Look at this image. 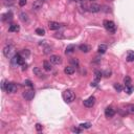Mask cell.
Segmentation results:
<instances>
[{"label": "cell", "instance_id": "6da1fadb", "mask_svg": "<svg viewBox=\"0 0 134 134\" xmlns=\"http://www.w3.org/2000/svg\"><path fill=\"white\" fill-rule=\"evenodd\" d=\"M62 97H63V99H64V100L66 103H71V102H73V100H74L75 94H74V92L72 91V90L67 89V90H65V91L63 92Z\"/></svg>", "mask_w": 134, "mask_h": 134}, {"label": "cell", "instance_id": "7a4b0ae2", "mask_svg": "<svg viewBox=\"0 0 134 134\" xmlns=\"http://www.w3.org/2000/svg\"><path fill=\"white\" fill-rule=\"evenodd\" d=\"M104 27L106 28V31L109 32V33H111V34H114L116 31V25H115V23H114L113 21H110V20H105L104 21Z\"/></svg>", "mask_w": 134, "mask_h": 134}, {"label": "cell", "instance_id": "3957f363", "mask_svg": "<svg viewBox=\"0 0 134 134\" xmlns=\"http://www.w3.org/2000/svg\"><path fill=\"white\" fill-rule=\"evenodd\" d=\"M12 63L15 65H23L24 64V58L20 55V54H16L13 57L12 59Z\"/></svg>", "mask_w": 134, "mask_h": 134}, {"label": "cell", "instance_id": "277c9868", "mask_svg": "<svg viewBox=\"0 0 134 134\" xmlns=\"http://www.w3.org/2000/svg\"><path fill=\"white\" fill-rule=\"evenodd\" d=\"M18 87L17 85H15L14 83H6V87H5V91L9 92V93H15L17 92Z\"/></svg>", "mask_w": 134, "mask_h": 134}, {"label": "cell", "instance_id": "5b68a950", "mask_svg": "<svg viewBox=\"0 0 134 134\" xmlns=\"http://www.w3.org/2000/svg\"><path fill=\"white\" fill-rule=\"evenodd\" d=\"M35 97V91L33 89H28V90H25L23 92V98H24L26 100H32Z\"/></svg>", "mask_w": 134, "mask_h": 134}, {"label": "cell", "instance_id": "8992f818", "mask_svg": "<svg viewBox=\"0 0 134 134\" xmlns=\"http://www.w3.org/2000/svg\"><path fill=\"white\" fill-rule=\"evenodd\" d=\"M114 114H115V109H114L113 107H107L106 109H105V116L108 117V118H111L114 116Z\"/></svg>", "mask_w": 134, "mask_h": 134}, {"label": "cell", "instance_id": "52a82bcc", "mask_svg": "<svg viewBox=\"0 0 134 134\" xmlns=\"http://www.w3.org/2000/svg\"><path fill=\"white\" fill-rule=\"evenodd\" d=\"M94 104H95V98H94V97H90V98H88L87 100H84V106L87 107V108L93 107Z\"/></svg>", "mask_w": 134, "mask_h": 134}, {"label": "cell", "instance_id": "ba28073f", "mask_svg": "<svg viewBox=\"0 0 134 134\" xmlns=\"http://www.w3.org/2000/svg\"><path fill=\"white\" fill-rule=\"evenodd\" d=\"M88 11L91 12V13H99L100 11V5L98 4V3H92V4H90L89 5Z\"/></svg>", "mask_w": 134, "mask_h": 134}, {"label": "cell", "instance_id": "9c48e42d", "mask_svg": "<svg viewBox=\"0 0 134 134\" xmlns=\"http://www.w3.org/2000/svg\"><path fill=\"white\" fill-rule=\"evenodd\" d=\"M50 62H51V64H55V65H59L62 63V58L60 56H50Z\"/></svg>", "mask_w": 134, "mask_h": 134}, {"label": "cell", "instance_id": "30bf717a", "mask_svg": "<svg viewBox=\"0 0 134 134\" xmlns=\"http://www.w3.org/2000/svg\"><path fill=\"white\" fill-rule=\"evenodd\" d=\"M42 5H43V0H37L33 4V11L38 12L40 8H42Z\"/></svg>", "mask_w": 134, "mask_h": 134}, {"label": "cell", "instance_id": "8fae6325", "mask_svg": "<svg viewBox=\"0 0 134 134\" xmlns=\"http://www.w3.org/2000/svg\"><path fill=\"white\" fill-rule=\"evenodd\" d=\"M61 26H62V25L60 24V23L55 22V21H50V22L48 23V27H49L50 31H57V30H59Z\"/></svg>", "mask_w": 134, "mask_h": 134}, {"label": "cell", "instance_id": "7c38bea8", "mask_svg": "<svg viewBox=\"0 0 134 134\" xmlns=\"http://www.w3.org/2000/svg\"><path fill=\"white\" fill-rule=\"evenodd\" d=\"M12 51H13V46H12V45H6V46L3 48V55H4V57L8 58V57L11 56Z\"/></svg>", "mask_w": 134, "mask_h": 134}, {"label": "cell", "instance_id": "4fadbf2b", "mask_svg": "<svg viewBox=\"0 0 134 134\" xmlns=\"http://www.w3.org/2000/svg\"><path fill=\"white\" fill-rule=\"evenodd\" d=\"M1 19H2V21H4V22L11 21L12 19H13V14H12L11 12H8V13H6V14H3Z\"/></svg>", "mask_w": 134, "mask_h": 134}, {"label": "cell", "instance_id": "5bb4252c", "mask_svg": "<svg viewBox=\"0 0 134 134\" xmlns=\"http://www.w3.org/2000/svg\"><path fill=\"white\" fill-rule=\"evenodd\" d=\"M79 48H80L81 51H83V52H89L90 50H91V47H90L89 45H87V44H81L79 46Z\"/></svg>", "mask_w": 134, "mask_h": 134}, {"label": "cell", "instance_id": "9a60e30c", "mask_svg": "<svg viewBox=\"0 0 134 134\" xmlns=\"http://www.w3.org/2000/svg\"><path fill=\"white\" fill-rule=\"evenodd\" d=\"M43 67L46 71H51L52 66H51V62L50 61H44L43 62Z\"/></svg>", "mask_w": 134, "mask_h": 134}, {"label": "cell", "instance_id": "2e32d148", "mask_svg": "<svg viewBox=\"0 0 134 134\" xmlns=\"http://www.w3.org/2000/svg\"><path fill=\"white\" fill-rule=\"evenodd\" d=\"M33 71H34V73H35L37 76H39V78H44V73L42 72V70L39 68V67H35Z\"/></svg>", "mask_w": 134, "mask_h": 134}, {"label": "cell", "instance_id": "e0dca14e", "mask_svg": "<svg viewBox=\"0 0 134 134\" xmlns=\"http://www.w3.org/2000/svg\"><path fill=\"white\" fill-rule=\"evenodd\" d=\"M75 50V46L73 44H70L66 47V49H65V54L66 55H69V54H72V52Z\"/></svg>", "mask_w": 134, "mask_h": 134}, {"label": "cell", "instance_id": "ac0fdd59", "mask_svg": "<svg viewBox=\"0 0 134 134\" xmlns=\"http://www.w3.org/2000/svg\"><path fill=\"white\" fill-rule=\"evenodd\" d=\"M20 31V27H19V25L17 24H12V25H9L8 27V32L9 33H17Z\"/></svg>", "mask_w": 134, "mask_h": 134}, {"label": "cell", "instance_id": "d6986e66", "mask_svg": "<svg viewBox=\"0 0 134 134\" xmlns=\"http://www.w3.org/2000/svg\"><path fill=\"white\" fill-rule=\"evenodd\" d=\"M74 68L72 66H67V67H65V69H64V72L66 73V74H68V75H70V74H73L74 73Z\"/></svg>", "mask_w": 134, "mask_h": 134}, {"label": "cell", "instance_id": "ffe728a7", "mask_svg": "<svg viewBox=\"0 0 134 134\" xmlns=\"http://www.w3.org/2000/svg\"><path fill=\"white\" fill-rule=\"evenodd\" d=\"M19 17H20V20L22 22H27L28 21V16H27V14L26 13H21L20 15H19Z\"/></svg>", "mask_w": 134, "mask_h": 134}, {"label": "cell", "instance_id": "44dd1931", "mask_svg": "<svg viewBox=\"0 0 134 134\" xmlns=\"http://www.w3.org/2000/svg\"><path fill=\"white\" fill-rule=\"evenodd\" d=\"M94 75H95V81H99L102 79V76H103V72L102 71H100V70H95L94 71Z\"/></svg>", "mask_w": 134, "mask_h": 134}, {"label": "cell", "instance_id": "7402d4cb", "mask_svg": "<svg viewBox=\"0 0 134 134\" xmlns=\"http://www.w3.org/2000/svg\"><path fill=\"white\" fill-rule=\"evenodd\" d=\"M126 110L128 111V113L133 114V113H134V105H133V104H129V105H127V106H126Z\"/></svg>", "mask_w": 134, "mask_h": 134}, {"label": "cell", "instance_id": "603a6c76", "mask_svg": "<svg viewBox=\"0 0 134 134\" xmlns=\"http://www.w3.org/2000/svg\"><path fill=\"white\" fill-rule=\"evenodd\" d=\"M107 50V45H105V44H100L99 46V52L100 54H105Z\"/></svg>", "mask_w": 134, "mask_h": 134}, {"label": "cell", "instance_id": "cb8c5ba5", "mask_svg": "<svg viewBox=\"0 0 134 134\" xmlns=\"http://www.w3.org/2000/svg\"><path fill=\"white\" fill-rule=\"evenodd\" d=\"M20 55H21V56H22L24 59H26V58H28V57H30L31 52H30V50H28V49H24V50H23V51L21 52Z\"/></svg>", "mask_w": 134, "mask_h": 134}, {"label": "cell", "instance_id": "d4e9b609", "mask_svg": "<svg viewBox=\"0 0 134 134\" xmlns=\"http://www.w3.org/2000/svg\"><path fill=\"white\" fill-rule=\"evenodd\" d=\"M3 1V4L5 6H11L14 4V2H15V0H2Z\"/></svg>", "mask_w": 134, "mask_h": 134}, {"label": "cell", "instance_id": "484cf974", "mask_svg": "<svg viewBox=\"0 0 134 134\" xmlns=\"http://www.w3.org/2000/svg\"><path fill=\"white\" fill-rule=\"evenodd\" d=\"M127 61L128 62H133L134 61V51H130L127 57Z\"/></svg>", "mask_w": 134, "mask_h": 134}, {"label": "cell", "instance_id": "4316f807", "mask_svg": "<svg viewBox=\"0 0 134 134\" xmlns=\"http://www.w3.org/2000/svg\"><path fill=\"white\" fill-rule=\"evenodd\" d=\"M133 89H134V87H133L132 85H128V86H126V88H125L126 92H127L128 94H131L132 91H133Z\"/></svg>", "mask_w": 134, "mask_h": 134}, {"label": "cell", "instance_id": "83f0119b", "mask_svg": "<svg viewBox=\"0 0 134 134\" xmlns=\"http://www.w3.org/2000/svg\"><path fill=\"white\" fill-rule=\"evenodd\" d=\"M114 89H115L117 92H121L123 90V86L121 84H118V83H115V84H114Z\"/></svg>", "mask_w": 134, "mask_h": 134}, {"label": "cell", "instance_id": "f1b7e54d", "mask_svg": "<svg viewBox=\"0 0 134 134\" xmlns=\"http://www.w3.org/2000/svg\"><path fill=\"white\" fill-rule=\"evenodd\" d=\"M36 34H37V35H39V36H44L45 35V31L43 30V28H37Z\"/></svg>", "mask_w": 134, "mask_h": 134}, {"label": "cell", "instance_id": "f546056e", "mask_svg": "<svg viewBox=\"0 0 134 134\" xmlns=\"http://www.w3.org/2000/svg\"><path fill=\"white\" fill-rule=\"evenodd\" d=\"M124 83H125V85L126 86H128V85H131V78L130 76H125V79H124Z\"/></svg>", "mask_w": 134, "mask_h": 134}, {"label": "cell", "instance_id": "4dcf8cb0", "mask_svg": "<svg viewBox=\"0 0 134 134\" xmlns=\"http://www.w3.org/2000/svg\"><path fill=\"white\" fill-rule=\"evenodd\" d=\"M80 127L82 129H89L90 127H91V124L90 123H84V124H81Z\"/></svg>", "mask_w": 134, "mask_h": 134}, {"label": "cell", "instance_id": "1f68e13d", "mask_svg": "<svg viewBox=\"0 0 134 134\" xmlns=\"http://www.w3.org/2000/svg\"><path fill=\"white\" fill-rule=\"evenodd\" d=\"M70 63H71V64H73L74 66L78 67V66H79V60H78V59H74V58H72V59L70 60Z\"/></svg>", "mask_w": 134, "mask_h": 134}, {"label": "cell", "instance_id": "d6a6232c", "mask_svg": "<svg viewBox=\"0 0 134 134\" xmlns=\"http://www.w3.org/2000/svg\"><path fill=\"white\" fill-rule=\"evenodd\" d=\"M24 84H25L26 86H28V87H31V88H33V87H34V85H33V83H32V81H30V80L24 81Z\"/></svg>", "mask_w": 134, "mask_h": 134}, {"label": "cell", "instance_id": "836d02e7", "mask_svg": "<svg viewBox=\"0 0 134 134\" xmlns=\"http://www.w3.org/2000/svg\"><path fill=\"white\" fill-rule=\"evenodd\" d=\"M72 132L74 133H82V128H72Z\"/></svg>", "mask_w": 134, "mask_h": 134}, {"label": "cell", "instance_id": "e575fe53", "mask_svg": "<svg viewBox=\"0 0 134 134\" xmlns=\"http://www.w3.org/2000/svg\"><path fill=\"white\" fill-rule=\"evenodd\" d=\"M27 2V0H19V5L20 6H24Z\"/></svg>", "mask_w": 134, "mask_h": 134}, {"label": "cell", "instance_id": "d590c367", "mask_svg": "<svg viewBox=\"0 0 134 134\" xmlns=\"http://www.w3.org/2000/svg\"><path fill=\"white\" fill-rule=\"evenodd\" d=\"M36 129H37V131H41L43 129V126L41 124H36Z\"/></svg>", "mask_w": 134, "mask_h": 134}, {"label": "cell", "instance_id": "8d00e7d4", "mask_svg": "<svg viewBox=\"0 0 134 134\" xmlns=\"http://www.w3.org/2000/svg\"><path fill=\"white\" fill-rule=\"evenodd\" d=\"M50 51H51V48H50L49 46H47L46 48H45V51H44V54H49Z\"/></svg>", "mask_w": 134, "mask_h": 134}, {"label": "cell", "instance_id": "74e56055", "mask_svg": "<svg viewBox=\"0 0 134 134\" xmlns=\"http://www.w3.org/2000/svg\"><path fill=\"white\" fill-rule=\"evenodd\" d=\"M5 87H6V82H5V81H3L2 84H1V88H2V90H5Z\"/></svg>", "mask_w": 134, "mask_h": 134}, {"label": "cell", "instance_id": "f35d334b", "mask_svg": "<svg viewBox=\"0 0 134 134\" xmlns=\"http://www.w3.org/2000/svg\"><path fill=\"white\" fill-rule=\"evenodd\" d=\"M104 74H105V76H110V74H111V70H106Z\"/></svg>", "mask_w": 134, "mask_h": 134}, {"label": "cell", "instance_id": "ab89813d", "mask_svg": "<svg viewBox=\"0 0 134 134\" xmlns=\"http://www.w3.org/2000/svg\"><path fill=\"white\" fill-rule=\"evenodd\" d=\"M55 37H56V38H60V39H63V38H64V36L62 35L61 33H60V35H55Z\"/></svg>", "mask_w": 134, "mask_h": 134}, {"label": "cell", "instance_id": "60d3db41", "mask_svg": "<svg viewBox=\"0 0 134 134\" xmlns=\"http://www.w3.org/2000/svg\"><path fill=\"white\" fill-rule=\"evenodd\" d=\"M72 1H81V0H72Z\"/></svg>", "mask_w": 134, "mask_h": 134}, {"label": "cell", "instance_id": "b9f144b4", "mask_svg": "<svg viewBox=\"0 0 134 134\" xmlns=\"http://www.w3.org/2000/svg\"><path fill=\"white\" fill-rule=\"evenodd\" d=\"M87 1H93V0H87Z\"/></svg>", "mask_w": 134, "mask_h": 134}]
</instances>
